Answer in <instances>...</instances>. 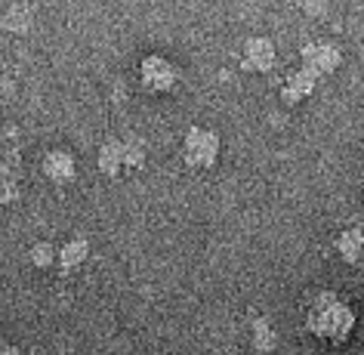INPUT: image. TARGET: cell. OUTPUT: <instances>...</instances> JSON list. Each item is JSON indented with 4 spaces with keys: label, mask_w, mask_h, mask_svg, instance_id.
I'll return each mask as SVG.
<instances>
[{
    "label": "cell",
    "mask_w": 364,
    "mask_h": 355,
    "mask_svg": "<svg viewBox=\"0 0 364 355\" xmlns=\"http://www.w3.org/2000/svg\"><path fill=\"white\" fill-rule=\"evenodd\" d=\"M22 198V189H19V170L16 164H6L0 161V204H13Z\"/></svg>",
    "instance_id": "4fadbf2b"
},
{
    "label": "cell",
    "mask_w": 364,
    "mask_h": 355,
    "mask_svg": "<svg viewBox=\"0 0 364 355\" xmlns=\"http://www.w3.org/2000/svg\"><path fill=\"white\" fill-rule=\"evenodd\" d=\"M41 170L50 183L68 186V183H75V176H77V161H75V154L65 149H50L41 161Z\"/></svg>",
    "instance_id": "52a82bcc"
},
{
    "label": "cell",
    "mask_w": 364,
    "mask_h": 355,
    "mask_svg": "<svg viewBox=\"0 0 364 355\" xmlns=\"http://www.w3.org/2000/svg\"><path fill=\"white\" fill-rule=\"evenodd\" d=\"M318 80H321V78H318L315 71H309L306 65L290 68L287 78H284V84L278 87V99H281V102H284L287 108H296L299 102H306V99L315 93Z\"/></svg>",
    "instance_id": "8992f818"
},
{
    "label": "cell",
    "mask_w": 364,
    "mask_h": 355,
    "mask_svg": "<svg viewBox=\"0 0 364 355\" xmlns=\"http://www.w3.org/2000/svg\"><path fill=\"white\" fill-rule=\"evenodd\" d=\"M250 346L259 355H269L278 349V331H275V324H272V318L257 315L250 322Z\"/></svg>",
    "instance_id": "30bf717a"
},
{
    "label": "cell",
    "mask_w": 364,
    "mask_h": 355,
    "mask_svg": "<svg viewBox=\"0 0 364 355\" xmlns=\"http://www.w3.org/2000/svg\"><path fill=\"white\" fill-rule=\"evenodd\" d=\"M87 257H90V241L87 238H68L65 244L59 248V253H56V263H59V269L65 272H75V269H80L87 263Z\"/></svg>",
    "instance_id": "8fae6325"
},
{
    "label": "cell",
    "mask_w": 364,
    "mask_h": 355,
    "mask_svg": "<svg viewBox=\"0 0 364 355\" xmlns=\"http://www.w3.org/2000/svg\"><path fill=\"white\" fill-rule=\"evenodd\" d=\"M56 248H53L50 241H34L31 248H28V260H31V266L34 269H50L53 263H56Z\"/></svg>",
    "instance_id": "9a60e30c"
},
{
    "label": "cell",
    "mask_w": 364,
    "mask_h": 355,
    "mask_svg": "<svg viewBox=\"0 0 364 355\" xmlns=\"http://www.w3.org/2000/svg\"><path fill=\"white\" fill-rule=\"evenodd\" d=\"M0 355H25L19 346H0Z\"/></svg>",
    "instance_id": "e0dca14e"
},
{
    "label": "cell",
    "mask_w": 364,
    "mask_h": 355,
    "mask_svg": "<svg viewBox=\"0 0 364 355\" xmlns=\"http://www.w3.org/2000/svg\"><path fill=\"white\" fill-rule=\"evenodd\" d=\"M136 78L145 93L151 96H167L182 84V71L173 59L161 56V53H149V56L139 59V68H136Z\"/></svg>",
    "instance_id": "3957f363"
},
{
    "label": "cell",
    "mask_w": 364,
    "mask_h": 355,
    "mask_svg": "<svg viewBox=\"0 0 364 355\" xmlns=\"http://www.w3.org/2000/svg\"><path fill=\"white\" fill-rule=\"evenodd\" d=\"M145 158H149V149L139 136H124V164L127 170H142L145 167Z\"/></svg>",
    "instance_id": "5bb4252c"
},
{
    "label": "cell",
    "mask_w": 364,
    "mask_h": 355,
    "mask_svg": "<svg viewBox=\"0 0 364 355\" xmlns=\"http://www.w3.org/2000/svg\"><path fill=\"white\" fill-rule=\"evenodd\" d=\"M278 65V47L266 34H253L241 47V68L250 75H269Z\"/></svg>",
    "instance_id": "277c9868"
},
{
    "label": "cell",
    "mask_w": 364,
    "mask_h": 355,
    "mask_svg": "<svg viewBox=\"0 0 364 355\" xmlns=\"http://www.w3.org/2000/svg\"><path fill=\"white\" fill-rule=\"evenodd\" d=\"M299 65H306L309 71H315L318 78L333 75L343 65V50L331 41H309L299 50Z\"/></svg>",
    "instance_id": "5b68a950"
},
{
    "label": "cell",
    "mask_w": 364,
    "mask_h": 355,
    "mask_svg": "<svg viewBox=\"0 0 364 355\" xmlns=\"http://www.w3.org/2000/svg\"><path fill=\"white\" fill-rule=\"evenodd\" d=\"M355 324H358V315L349 300H343L336 290H321L309 300L306 306V331L315 337V340L343 346L352 337Z\"/></svg>",
    "instance_id": "6da1fadb"
},
{
    "label": "cell",
    "mask_w": 364,
    "mask_h": 355,
    "mask_svg": "<svg viewBox=\"0 0 364 355\" xmlns=\"http://www.w3.org/2000/svg\"><path fill=\"white\" fill-rule=\"evenodd\" d=\"M223 154V139L213 127L192 124L182 136V164L188 170H213Z\"/></svg>",
    "instance_id": "7a4b0ae2"
},
{
    "label": "cell",
    "mask_w": 364,
    "mask_h": 355,
    "mask_svg": "<svg viewBox=\"0 0 364 355\" xmlns=\"http://www.w3.org/2000/svg\"><path fill=\"white\" fill-rule=\"evenodd\" d=\"M296 10L309 16V19H327L333 10V0H294Z\"/></svg>",
    "instance_id": "2e32d148"
},
{
    "label": "cell",
    "mask_w": 364,
    "mask_h": 355,
    "mask_svg": "<svg viewBox=\"0 0 364 355\" xmlns=\"http://www.w3.org/2000/svg\"><path fill=\"white\" fill-rule=\"evenodd\" d=\"M34 22V10L28 4H10L6 13L0 16V28L10 31V34H25Z\"/></svg>",
    "instance_id": "7c38bea8"
},
{
    "label": "cell",
    "mask_w": 364,
    "mask_h": 355,
    "mask_svg": "<svg viewBox=\"0 0 364 355\" xmlns=\"http://www.w3.org/2000/svg\"><path fill=\"white\" fill-rule=\"evenodd\" d=\"M96 167L108 179L124 176V170H127V164H124V136H105V139L99 142Z\"/></svg>",
    "instance_id": "ba28073f"
},
{
    "label": "cell",
    "mask_w": 364,
    "mask_h": 355,
    "mask_svg": "<svg viewBox=\"0 0 364 355\" xmlns=\"http://www.w3.org/2000/svg\"><path fill=\"white\" fill-rule=\"evenodd\" d=\"M333 250L340 253L343 263L355 266V263L361 260V253H364V229H361V226H349V229H340V235L333 238Z\"/></svg>",
    "instance_id": "9c48e42d"
}]
</instances>
